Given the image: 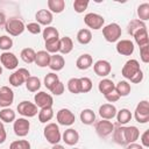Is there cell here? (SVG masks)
<instances>
[{"mask_svg":"<svg viewBox=\"0 0 149 149\" xmlns=\"http://www.w3.org/2000/svg\"><path fill=\"white\" fill-rule=\"evenodd\" d=\"M121 74L133 84H140L143 80V72L136 59H128L122 66Z\"/></svg>","mask_w":149,"mask_h":149,"instance_id":"cell-1","label":"cell"},{"mask_svg":"<svg viewBox=\"0 0 149 149\" xmlns=\"http://www.w3.org/2000/svg\"><path fill=\"white\" fill-rule=\"evenodd\" d=\"M43 135H44L45 140L52 146L57 144V143H59V141H62V134H61L59 127L55 122L47 123V126L43 129Z\"/></svg>","mask_w":149,"mask_h":149,"instance_id":"cell-2","label":"cell"},{"mask_svg":"<svg viewBox=\"0 0 149 149\" xmlns=\"http://www.w3.org/2000/svg\"><path fill=\"white\" fill-rule=\"evenodd\" d=\"M121 34H122V30L118 23H109V24L102 27V35H104L105 40L109 43L118 42L121 37Z\"/></svg>","mask_w":149,"mask_h":149,"instance_id":"cell-3","label":"cell"},{"mask_svg":"<svg viewBox=\"0 0 149 149\" xmlns=\"http://www.w3.org/2000/svg\"><path fill=\"white\" fill-rule=\"evenodd\" d=\"M24 29H26V26L22 20L16 19V17H10L6 20L5 30L10 36H19L24 31Z\"/></svg>","mask_w":149,"mask_h":149,"instance_id":"cell-4","label":"cell"},{"mask_svg":"<svg viewBox=\"0 0 149 149\" xmlns=\"http://www.w3.org/2000/svg\"><path fill=\"white\" fill-rule=\"evenodd\" d=\"M134 118L139 123H147L149 121V102L148 100H141L135 111H134Z\"/></svg>","mask_w":149,"mask_h":149,"instance_id":"cell-5","label":"cell"},{"mask_svg":"<svg viewBox=\"0 0 149 149\" xmlns=\"http://www.w3.org/2000/svg\"><path fill=\"white\" fill-rule=\"evenodd\" d=\"M30 76L29 70H27L26 68H19L17 70H15L10 76H9V84L14 87H19L22 84L26 83V80L28 79V77Z\"/></svg>","mask_w":149,"mask_h":149,"instance_id":"cell-6","label":"cell"},{"mask_svg":"<svg viewBox=\"0 0 149 149\" xmlns=\"http://www.w3.org/2000/svg\"><path fill=\"white\" fill-rule=\"evenodd\" d=\"M84 23L88 28H91L93 30H99V29H102V27L105 24V19L100 14H97V13H87L84 16Z\"/></svg>","mask_w":149,"mask_h":149,"instance_id":"cell-7","label":"cell"},{"mask_svg":"<svg viewBox=\"0 0 149 149\" xmlns=\"http://www.w3.org/2000/svg\"><path fill=\"white\" fill-rule=\"evenodd\" d=\"M29 129H30V122L26 118L15 119V121L13 122V130H14L15 135L19 137L27 136L29 133Z\"/></svg>","mask_w":149,"mask_h":149,"instance_id":"cell-8","label":"cell"},{"mask_svg":"<svg viewBox=\"0 0 149 149\" xmlns=\"http://www.w3.org/2000/svg\"><path fill=\"white\" fill-rule=\"evenodd\" d=\"M17 112L24 118H33L38 113L37 106L34 102H30L28 100H23L17 105Z\"/></svg>","mask_w":149,"mask_h":149,"instance_id":"cell-9","label":"cell"},{"mask_svg":"<svg viewBox=\"0 0 149 149\" xmlns=\"http://www.w3.org/2000/svg\"><path fill=\"white\" fill-rule=\"evenodd\" d=\"M34 104L37 106V108H44V107H52L54 105V98L51 94L40 91L34 95Z\"/></svg>","mask_w":149,"mask_h":149,"instance_id":"cell-10","label":"cell"},{"mask_svg":"<svg viewBox=\"0 0 149 149\" xmlns=\"http://www.w3.org/2000/svg\"><path fill=\"white\" fill-rule=\"evenodd\" d=\"M57 122L62 126H71L76 121L74 114L69 108H61L56 114Z\"/></svg>","mask_w":149,"mask_h":149,"instance_id":"cell-11","label":"cell"},{"mask_svg":"<svg viewBox=\"0 0 149 149\" xmlns=\"http://www.w3.org/2000/svg\"><path fill=\"white\" fill-rule=\"evenodd\" d=\"M0 62H1L2 66L7 70H14L19 65L17 57L15 56V54L9 52V51H5L0 55Z\"/></svg>","mask_w":149,"mask_h":149,"instance_id":"cell-12","label":"cell"},{"mask_svg":"<svg viewBox=\"0 0 149 149\" xmlns=\"http://www.w3.org/2000/svg\"><path fill=\"white\" fill-rule=\"evenodd\" d=\"M114 130V125L109 120L101 119L95 123V132L100 137H107L109 136Z\"/></svg>","mask_w":149,"mask_h":149,"instance_id":"cell-13","label":"cell"},{"mask_svg":"<svg viewBox=\"0 0 149 149\" xmlns=\"http://www.w3.org/2000/svg\"><path fill=\"white\" fill-rule=\"evenodd\" d=\"M14 101V92L8 86H1L0 87V107L7 108L9 107Z\"/></svg>","mask_w":149,"mask_h":149,"instance_id":"cell-14","label":"cell"},{"mask_svg":"<svg viewBox=\"0 0 149 149\" xmlns=\"http://www.w3.org/2000/svg\"><path fill=\"white\" fill-rule=\"evenodd\" d=\"M93 71L99 77H107L112 71V65L106 59H99L93 64Z\"/></svg>","mask_w":149,"mask_h":149,"instance_id":"cell-15","label":"cell"},{"mask_svg":"<svg viewBox=\"0 0 149 149\" xmlns=\"http://www.w3.org/2000/svg\"><path fill=\"white\" fill-rule=\"evenodd\" d=\"M116 52L122 56H130L134 52V43L130 40H119L116 42Z\"/></svg>","mask_w":149,"mask_h":149,"instance_id":"cell-16","label":"cell"},{"mask_svg":"<svg viewBox=\"0 0 149 149\" xmlns=\"http://www.w3.org/2000/svg\"><path fill=\"white\" fill-rule=\"evenodd\" d=\"M116 112L118 109L113 104H104L99 107V111H98L100 118L104 120H112L113 118H115Z\"/></svg>","mask_w":149,"mask_h":149,"instance_id":"cell-17","label":"cell"},{"mask_svg":"<svg viewBox=\"0 0 149 149\" xmlns=\"http://www.w3.org/2000/svg\"><path fill=\"white\" fill-rule=\"evenodd\" d=\"M123 134L126 146L129 143H134L140 137V130L135 126H123Z\"/></svg>","mask_w":149,"mask_h":149,"instance_id":"cell-18","label":"cell"},{"mask_svg":"<svg viewBox=\"0 0 149 149\" xmlns=\"http://www.w3.org/2000/svg\"><path fill=\"white\" fill-rule=\"evenodd\" d=\"M35 19H36V22L40 24V26H50V23L52 22L54 20V16H52V13H50L48 9H40L37 10V13L35 14Z\"/></svg>","mask_w":149,"mask_h":149,"instance_id":"cell-19","label":"cell"},{"mask_svg":"<svg viewBox=\"0 0 149 149\" xmlns=\"http://www.w3.org/2000/svg\"><path fill=\"white\" fill-rule=\"evenodd\" d=\"M62 141H64V143L68 144V146H74L79 141V134H78V132L76 129L69 128L63 133Z\"/></svg>","mask_w":149,"mask_h":149,"instance_id":"cell-20","label":"cell"},{"mask_svg":"<svg viewBox=\"0 0 149 149\" xmlns=\"http://www.w3.org/2000/svg\"><path fill=\"white\" fill-rule=\"evenodd\" d=\"M65 66V59L62 55L59 54H55L50 56V63H49V68L52 71H61L63 68Z\"/></svg>","mask_w":149,"mask_h":149,"instance_id":"cell-21","label":"cell"},{"mask_svg":"<svg viewBox=\"0 0 149 149\" xmlns=\"http://www.w3.org/2000/svg\"><path fill=\"white\" fill-rule=\"evenodd\" d=\"M92 64H93V58L90 54H83L76 61V66L79 70H87L92 66Z\"/></svg>","mask_w":149,"mask_h":149,"instance_id":"cell-22","label":"cell"},{"mask_svg":"<svg viewBox=\"0 0 149 149\" xmlns=\"http://www.w3.org/2000/svg\"><path fill=\"white\" fill-rule=\"evenodd\" d=\"M50 54L47 52L45 50H40L36 52V56H35V64L40 68H47L49 66V63H50Z\"/></svg>","mask_w":149,"mask_h":149,"instance_id":"cell-23","label":"cell"},{"mask_svg":"<svg viewBox=\"0 0 149 149\" xmlns=\"http://www.w3.org/2000/svg\"><path fill=\"white\" fill-rule=\"evenodd\" d=\"M98 90H99V92H100L101 94L106 95V94H108V93H111V92H113V91L115 90V84H114V81H113L112 79L104 78V79H101V80L99 81V84H98Z\"/></svg>","mask_w":149,"mask_h":149,"instance_id":"cell-24","label":"cell"},{"mask_svg":"<svg viewBox=\"0 0 149 149\" xmlns=\"http://www.w3.org/2000/svg\"><path fill=\"white\" fill-rule=\"evenodd\" d=\"M73 49V41L69 36H64L59 38V52L62 55H68Z\"/></svg>","mask_w":149,"mask_h":149,"instance_id":"cell-25","label":"cell"},{"mask_svg":"<svg viewBox=\"0 0 149 149\" xmlns=\"http://www.w3.org/2000/svg\"><path fill=\"white\" fill-rule=\"evenodd\" d=\"M115 118H116V121L120 126H125L132 120L133 115H132V112L128 108H121L120 111L116 112Z\"/></svg>","mask_w":149,"mask_h":149,"instance_id":"cell-26","label":"cell"},{"mask_svg":"<svg viewBox=\"0 0 149 149\" xmlns=\"http://www.w3.org/2000/svg\"><path fill=\"white\" fill-rule=\"evenodd\" d=\"M48 10L50 13L59 14L65 9V1L64 0H48Z\"/></svg>","mask_w":149,"mask_h":149,"instance_id":"cell-27","label":"cell"},{"mask_svg":"<svg viewBox=\"0 0 149 149\" xmlns=\"http://www.w3.org/2000/svg\"><path fill=\"white\" fill-rule=\"evenodd\" d=\"M133 37H134V40H135V43H136L140 48L149 44V38H148L147 28H143V29L136 31V33L133 35Z\"/></svg>","mask_w":149,"mask_h":149,"instance_id":"cell-28","label":"cell"},{"mask_svg":"<svg viewBox=\"0 0 149 149\" xmlns=\"http://www.w3.org/2000/svg\"><path fill=\"white\" fill-rule=\"evenodd\" d=\"M132 91L130 84L127 80H120L118 84H115V92L119 94V97H127Z\"/></svg>","mask_w":149,"mask_h":149,"instance_id":"cell-29","label":"cell"},{"mask_svg":"<svg viewBox=\"0 0 149 149\" xmlns=\"http://www.w3.org/2000/svg\"><path fill=\"white\" fill-rule=\"evenodd\" d=\"M80 121L84 123V125H92L94 121H95V113L91 109V108H85L80 112Z\"/></svg>","mask_w":149,"mask_h":149,"instance_id":"cell-30","label":"cell"},{"mask_svg":"<svg viewBox=\"0 0 149 149\" xmlns=\"http://www.w3.org/2000/svg\"><path fill=\"white\" fill-rule=\"evenodd\" d=\"M143 28H147V26H146V23L143 21H140L139 19H133V20H130V22L127 26V31H128L129 35L133 36L136 31H139V30H141Z\"/></svg>","mask_w":149,"mask_h":149,"instance_id":"cell-31","label":"cell"},{"mask_svg":"<svg viewBox=\"0 0 149 149\" xmlns=\"http://www.w3.org/2000/svg\"><path fill=\"white\" fill-rule=\"evenodd\" d=\"M77 41L80 44H83V45L88 44L92 41V33H91V30L87 29V28H83V29L78 30V33H77Z\"/></svg>","mask_w":149,"mask_h":149,"instance_id":"cell-32","label":"cell"},{"mask_svg":"<svg viewBox=\"0 0 149 149\" xmlns=\"http://www.w3.org/2000/svg\"><path fill=\"white\" fill-rule=\"evenodd\" d=\"M38 121L41 123H47L54 118V109L52 107H44L38 111Z\"/></svg>","mask_w":149,"mask_h":149,"instance_id":"cell-33","label":"cell"},{"mask_svg":"<svg viewBox=\"0 0 149 149\" xmlns=\"http://www.w3.org/2000/svg\"><path fill=\"white\" fill-rule=\"evenodd\" d=\"M35 56H36V52L33 48H24V49L21 50V54H20L21 59L27 64L34 63L35 62Z\"/></svg>","mask_w":149,"mask_h":149,"instance_id":"cell-34","label":"cell"},{"mask_svg":"<svg viewBox=\"0 0 149 149\" xmlns=\"http://www.w3.org/2000/svg\"><path fill=\"white\" fill-rule=\"evenodd\" d=\"M24 84L29 92H37L41 88V80L35 76H29Z\"/></svg>","mask_w":149,"mask_h":149,"instance_id":"cell-35","label":"cell"},{"mask_svg":"<svg viewBox=\"0 0 149 149\" xmlns=\"http://www.w3.org/2000/svg\"><path fill=\"white\" fill-rule=\"evenodd\" d=\"M15 119H16V114L12 108L7 107V108H2L0 111V120L2 122H6V123L14 122Z\"/></svg>","mask_w":149,"mask_h":149,"instance_id":"cell-36","label":"cell"},{"mask_svg":"<svg viewBox=\"0 0 149 149\" xmlns=\"http://www.w3.org/2000/svg\"><path fill=\"white\" fill-rule=\"evenodd\" d=\"M42 35H43V40L44 42L47 41H51V40H55V38H59V33L58 30L52 27V26H48L43 29L42 31Z\"/></svg>","mask_w":149,"mask_h":149,"instance_id":"cell-37","label":"cell"},{"mask_svg":"<svg viewBox=\"0 0 149 149\" xmlns=\"http://www.w3.org/2000/svg\"><path fill=\"white\" fill-rule=\"evenodd\" d=\"M113 140L116 144L119 146H126V141H125V134H123V126H114V130H113Z\"/></svg>","mask_w":149,"mask_h":149,"instance_id":"cell-38","label":"cell"},{"mask_svg":"<svg viewBox=\"0 0 149 149\" xmlns=\"http://www.w3.org/2000/svg\"><path fill=\"white\" fill-rule=\"evenodd\" d=\"M68 90L73 93V94H79L81 93V88H80V79L79 78H70L68 80Z\"/></svg>","mask_w":149,"mask_h":149,"instance_id":"cell-39","label":"cell"},{"mask_svg":"<svg viewBox=\"0 0 149 149\" xmlns=\"http://www.w3.org/2000/svg\"><path fill=\"white\" fill-rule=\"evenodd\" d=\"M137 16H139V20L143 22L149 20V3L148 2L141 3L137 7Z\"/></svg>","mask_w":149,"mask_h":149,"instance_id":"cell-40","label":"cell"},{"mask_svg":"<svg viewBox=\"0 0 149 149\" xmlns=\"http://www.w3.org/2000/svg\"><path fill=\"white\" fill-rule=\"evenodd\" d=\"M44 43H45V51L47 52H49L51 55H55V54L59 52V38L47 41Z\"/></svg>","mask_w":149,"mask_h":149,"instance_id":"cell-41","label":"cell"},{"mask_svg":"<svg viewBox=\"0 0 149 149\" xmlns=\"http://www.w3.org/2000/svg\"><path fill=\"white\" fill-rule=\"evenodd\" d=\"M58 80H59L58 74H56L55 72H49V73L44 77V86H45L48 90H50Z\"/></svg>","mask_w":149,"mask_h":149,"instance_id":"cell-42","label":"cell"},{"mask_svg":"<svg viewBox=\"0 0 149 149\" xmlns=\"http://www.w3.org/2000/svg\"><path fill=\"white\" fill-rule=\"evenodd\" d=\"M88 3H90L88 0H74V2H73V9L78 14L84 13L87 9Z\"/></svg>","mask_w":149,"mask_h":149,"instance_id":"cell-43","label":"cell"},{"mask_svg":"<svg viewBox=\"0 0 149 149\" xmlns=\"http://www.w3.org/2000/svg\"><path fill=\"white\" fill-rule=\"evenodd\" d=\"M13 47V40L12 37L7 36V35H2L0 36V49L5 51H8L10 48Z\"/></svg>","mask_w":149,"mask_h":149,"instance_id":"cell-44","label":"cell"},{"mask_svg":"<svg viewBox=\"0 0 149 149\" xmlns=\"http://www.w3.org/2000/svg\"><path fill=\"white\" fill-rule=\"evenodd\" d=\"M9 149H30V143L28 140H16L10 143Z\"/></svg>","mask_w":149,"mask_h":149,"instance_id":"cell-45","label":"cell"},{"mask_svg":"<svg viewBox=\"0 0 149 149\" xmlns=\"http://www.w3.org/2000/svg\"><path fill=\"white\" fill-rule=\"evenodd\" d=\"M80 79V88L81 93H87L92 90V80L88 77H81Z\"/></svg>","mask_w":149,"mask_h":149,"instance_id":"cell-46","label":"cell"},{"mask_svg":"<svg viewBox=\"0 0 149 149\" xmlns=\"http://www.w3.org/2000/svg\"><path fill=\"white\" fill-rule=\"evenodd\" d=\"M64 88H65V86H64V84L61 81V80H58L49 91L54 94V95H61V94H63L64 93Z\"/></svg>","mask_w":149,"mask_h":149,"instance_id":"cell-47","label":"cell"},{"mask_svg":"<svg viewBox=\"0 0 149 149\" xmlns=\"http://www.w3.org/2000/svg\"><path fill=\"white\" fill-rule=\"evenodd\" d=\"M26 29H27L30 34H33V35H38V34L42 31L41 26H40L37 22H30V23H28V24L26 26Z\"/></svg>","mask_w":149,"mask_h":149,"instance_id":"cell-48","label":"cell"},{"mask_svg":"<svg viewBox=\"0 0 149 149\" xmlns=\"http://www.w3.org/2000/svg\"><path fill=\"white\" fill-rule=\"evenodd\" d=\"M140 58L143 63H149V44L140 48Z\"/></svg>","mask_w":149,"mask_h":149,"instance_id":"cell-49","label":"cell"},{"mask_svg":"<svg viewBox=\"0 0 149 149\" xmlns=\"http://www.w3.org/2000/svg\"><path fill=\"white\" fill-rule=\"evenodd\" d=\"M105 97V99L108 101V102H116L119 99H120V97H119V94L115 92V90L113 91V92H111V93H108V94H106V95H104Z\"/></svg>","mask_w":149,"mask_h":149,"instance_id":"cell-50","label":"cell"},{"mask_svg":"<svg viewBox=\"0 0 149 149\" xmlns=\"http://www.w3.org/2000/svg\"><path fill=\"white\" fill-rule=\"evenodd\" d=\"M141 146L143 148L149 147V129L144 130V133L141 135Z\"/></svg>","mask_w":149,"mask_h":149,"instance_id":"cell-51","label":"cell"},{"mask_svg":"<svg viewBox=\"0 0 149 149\" xmlns=\"http://www.w3.org/2000/svg\"><path fill=\"white\" fill-rule=\"evenodd\" d=\"M6 137H7V133H6L5 126H3L2 121H0V144H2L6 141Z\"/></svg>","mask_w":149,"mask_h":149,"instance_id":"cell-52","label":"cell"},{"mask_svg":"<svg viewBox=\"0 0 149 149\" xmlns=\"http://www.w3.org/2000/svg\"><path fill=\"white\" fill-rule=\"evenodd\" d=\"M126 149H144L141 144H139V143H129V144H127L126 146Z\"/></svg>","mask_w":149,"mask_h":149,"instance_id":"cell-53","label":"cell"},{"mask_svg":"<svg viewBox=\"0 0 149 149\" xmlns=\"http://www.w3.org/2000/svg\"><path fill=\"white\" fill-rule=\"evenodd\" d=\"M6 23V15L0 10V27Z\"/></svg>","mask_w":149,"mask_h":149,"instance_id":"cell-54","label":"cell"},{"mask_svg":"<svg viewBox=\"0 0 149 149\" xmlns=\"http://www.w3.org/2000/svg\"><path fill=\"white\" fill-rule=\"evenodd\" d=\"M51 149H65V148H64V147H63L62 144H59V143H57V144H54Z\"/></svg>","mask_w":149,"mask_h":149,"instance_id":"cell-55","label":"cell"},{"mask_svg":"<svg viewBox=\"0 0 149 149\" xmlns=\"http://www.w3.org/2000/svg\"><path fill=\"white\" fill-rule=\"evenodd\" d=\"M1 74H2V66L0 65V76H1Z\"/></svg>","mask_w":149,"mask_h":149,"instance_id":"cell-56","label":"cell"},{"mask_svg":"<svg viewBox=\"0 0 149 149\" xmlns=\"http://www.w3.org/2000/svg\"><path fill=\"white\" fill-rule=\"evenodd\" d=\"M72 149H79V148H72Z\"/></svg>","mask_w":149,"mask_h":149,"instance_id":"cell-57","label":"cell"}]
</instances>
